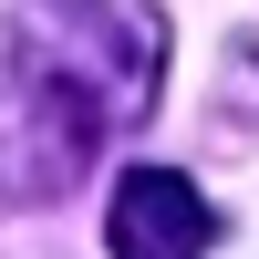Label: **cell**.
I'll return each mask as SVG.
<instances>
[{"mask_svg": "<svg viewBox=\"0 0 259 259\" xmlns=\"http://www.w3.org/2000/svg\"><path fill=\"white\" fill-rule=\"evenodd\" d=\"M166 83L156 0H21L0 21V197L73 187Z\"/></svg>", "mask_w": 259, "mask_h": 259, "instance_id": "1", "label": "cell"}, {"mask_svg": "<svg viewBox=\"0 0 259 259\" xmlns=\"http://www.w3.org/2000/svg\"><path fill=\"white\" fill-rule=\"evenodd\" d=\"M104 239H114V259H207L218 249V207L177 166H135L114 187V207H104Z\"/></svg>", "mask_w": 259, "mask_h": 259, "instance_id": "2", "label": "cell"}]
</instances>
